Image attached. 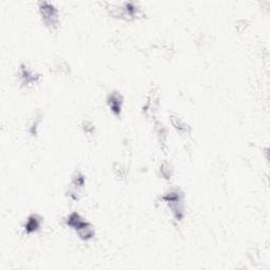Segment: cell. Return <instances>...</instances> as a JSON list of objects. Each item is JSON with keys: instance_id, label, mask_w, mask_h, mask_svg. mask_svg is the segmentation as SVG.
<instances>
[{"instance_id": "obj_3", "label": "cell", "mask_w": 270, "mask_h": 270, "mask_svg": "<svg viewBox=\"0 0 270 270\" xmlns=\"http://www.w3.org/2000/svg\"><path fill=\"white\" fill-rule=\"evenodd\" d=\"M40 13L44 24L50 29H55L58 25V11L55 6L50 2H40Z\"/></svg>"}, {"instance_id": "obj_7", "label": "cell", "mask_w": 270, "mask_h": 270, "mask_svg": "<svg viewBox=\"0 0 270 270\" xmlns=\"http://www.w3.org/2000/svg\"><path fill=\"white\" fill-rule=\"evenodd\" d=\"M40 225H41V218L38 217L37 214H32L30 215L26 223L25 231L28 234L36 232V231L40 228Z\"/></svg>"}, {"instance_id": "obj_5", "label": "cell", "mask_w": 270, "mask_h": 270, "mask_svg": "<svg viewBox=\"0 0 270 270\" xmlns=\"http://www.w3.org/2000/svg\"><path fill=\"white\" fill-rule=\"evenodd\" d=\"M123 103L122 96L118 93V92H113L109 96H108V105H109L111 111L115 115H119L121 111V106Z\"/></svg>"}, {"instance_id": "obj_1", "label": "cell", "mask_w": 270, "mask_h": 270, "mask_svg": "<svg viewBox=\"0 0 270 270\" xmlns=\"http://www.w3.org/2000/svg\"><path fill=\"white\" fill-rule=\"evenodd\" d=\"M67 225L76 230L79 237L84 241H89L94 236V229L90 225V223L84 221L79 213L72 212L67 219Z\"/></svg>"}, {"instance_id": "obj_6", "label": "cell", "mask_w": 270, "mask_h": 270, "mask_svg": "<svg viewBox=\"0 0 270 270\" xmlns=\"http://www.w3.org/2000/svg\"><path fill=\"white\" fill-rule=\"evenodd\" d=\"M19 74H20V78H21L22 82L27 84V86L28 84L35 83L38 80V78H39V76H38L33 70H31L30 68H28L25 65H22L20 67Z\"/></svg>"}, {"instance_id": "obj_2", "label": "cell", "mask_w": 270, "mask_h": 270, "mask_svg": "<svg viewBox=\"0 0 270 270\" xmlns=\"http://www.w3.org/2000/svg\"><path fill=\"white\" fill-rule=\"evenodd\" d=\"M182 198H183V195L177 189H173L171 191H169L168 193H166L163 196V199L168 204V206L171 208V210L174 214V218L177 221H182V219L184 217Z\"/></svg>"}, {"instance_id": "obj_4", "label": "cell", "mask_w": 270, "mask_h": 270, "mask_svg": "<svg viewBox=\"0 0 270 270\" xmlns=\"http://www.w3.org/2000/svg\"><path fill=\"white\" fill-rule=\"evenodd\" d=\"M84 186V176L80 173L77 172L74 174L70 189H69V195L72 197V199L77 200L79 198L80 191L82 190Z\"/></svg>"}]
</instances>
